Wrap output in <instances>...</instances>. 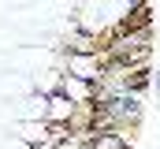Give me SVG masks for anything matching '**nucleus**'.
Returning a JSON list of instances; mask_svg holds the SVG:
<instances>
[{"mask_svg":"<svg viewBox=\"0 0 160 149\" xmlns=\"http://www.w3.org/2000/svg\"><path fill=\"white\" fill-rule=\"evenodd\" d=\"M60 93L71 97L75 105H89L93 93H97V86H93V82H82V78H71V74H63V78H60Z\"/></svg>","mask_w":160,"mask_h":149,"instance_id":"obj_2","label":"nucleus"},{"mask_svg":"<svg viewBox=\"0 0 160 149\" xmlns=\"http://www.w3.org/2000/svg\"><path fill=\"white\" fill-rule=\"evenodd\" d=\"M75 108H78V105L56 90V93H48V112H45V123H63V127H67V123H71V116H75Z\"/></svg>","mask_w":160,"mask_h":149,"instance_id":"obj_1","label":"nucleus"},{"mask_svg":"<svg viewBox=\"0 0 160 149\" xmlns=\"http://www.w3.org/2000/svg\"><path fill=\"white\" fill-rule=\"evenodd\" d=\"M15 138H22L26 146H41L48 138V123H41V119H19L15 123Z\"/></svg>","mask_w":160,"mask_h":149,"instance_id":"obj_3","label":"nucleus"},{"mask_svg":"<svg viewBox=\"0 0 160 149\" xmlns=\"http://www.w3.org/2000/svg\"><path fill=\"white\" fill-rule=\"evenodd\" d=\"M4 149H30V146H26L22 138H11V142H8V146H4Z\"/></svg>","mask_w":160,"mask_h":149,"instance_id":"obj_4","label":"nucleus"}]
</instances>
